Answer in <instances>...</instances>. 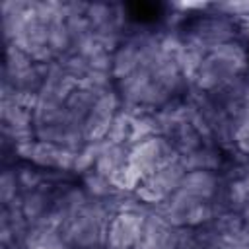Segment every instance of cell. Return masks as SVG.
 I'll return each mask as SVG.
<instances>
[{
    "mask_svg": "<svg viewBox=\"0 0 249 249\" xmlns=\"http://www.w3.org/2000/svg\"><path fill=\"white\" fill-rule=\"evenodd\" d=\"M249 62H247V51L239 41H231L226 45L216 47L214 51L206 53L195 78L193 86L198 91L210 93L226 84L241 78L247 74Z\"/></svg>",
    "mask_w": 249,
    "mask_h": 249,
    "instance_id": "6da1fadb",
    "label": "cell"
},
{
    "mask_svg": "<svg viewBox=\"0 0 249 249\" xmlns=\"http://www.w3.org/2000/svg\"><path fill=\"white\" fill-rule=\"evenodd\" d=\"M187 169L183 167V163L177 160L161 165L160 169H156L152 175L144 177L140 181V185L136 187V191L132 193L140 202H144L150 208H156L158 204H161L173 191L179 189L183 177H185Z\"/></svg>",
    "mask_w": 249,
    "mask_h": 249,
    "instance_id": "7a4b0ae2",
    "label": "cell"
},
{
    "mask_svg": "<svg viewBox=\"0 0 249 249\" xmlns=\"http://www.w3.org/2000/svg\"><path fill=\"white\" fill-rule=\"evenodd\" d=\"M177 158L179 156H177L175 148L171 146V142L160 134L130 146V152H128V163L132 167H136L144 177L152 175L156 169H160L161 165H165Z\"/></svg>",
    "mask_w": 249,
    "mask_h": 249,
    "instance_id": "3957f363",
    "label": "cell"
},
{
    "mask_svg": "<svg viewBox=\"0 0 249 249\" xmlns=\"http://www.w3.org/2000/svg\"><path fill=\"white\" fill-rule=\"evenodd\" d=\"M144 218L146 216L132 212L113 214L105 231V249H132L140 239Z\"/></svg>",
    "mask_w": 249,
    "mask_h": 249,
    "instance_id": "277c9868",
    "label": "cell"
},
{
    "mask_svg": "<svg viewBox=\"0 0 249 249\" xmlns=\"http://www.w3.org/2000/svg\"><path fill=\"white\" fill-rule=\"evenodd\" d=\"M222 183H224V177L222 173H216V171H187L179 189H183L185 193L200 198V200H208L212 202L220 189H222Z\"/></svg>",
    "mask_w": 249,
    "mask_h": 249,
    "instance_id": "5b68a950",
    "label": "cell"
},
{
    "mask_svg": "<svg viewBox=\"0 0 249 249\" xmlns=\"http://www.w3.org/2000/svg\"><path fill=\"white\" fill-rule=\"evenodd\" d=\"M171 231H173V228L152 208L144 218L140 239L132 249H163Z\"/></svg>",
    "mask_w": 249,
    "mask_h": 249,
    "instance_id": "8992f818",
    "label": "cell"
},
{
    "mask_svg": "<svg viewBox=\"0 0 249 249\" xmlns=\"http://www.w3.org/2000/svg\"><path fill=\"white\" fill-rule=\"evenodd\" d=\"M179 161L183 163V167L187 171H216V173H222V169H224L222 152H220L218 146H212V144H204L198 150H195L187 156H181Z\"/></svg>",
    "mask_w": 249,
    "mask_h": 249,
    "instance_id": "52a82bcc",
    "label": "cell"
},
{
    "mask_svg": "<svg viewBox=\"0 0 249 249\" xmlns=\"http://www.w3.org/2000/svg\"><path fill=\"white\" fill-rule=\"evenodd\" d=\"M128 152H130V146H126V144H111V142L105 140L103 148H101V152L97 156L93 171H97L99 175H103V177H107L111 181V177L128 163Z\"/></svg>",
    "mask_w": 249,
    "mask_h": 249,
    "instance_id": "ba28073f",
    "label": "cell"
},
{
    "mask_svg": "<svg viewBox=\"0 0 249 249\" xmlns=\"http://www.w3.org/2000/svg\"><path fill=\"white\" fill-rule=\"evenodd\" d=\"M105 93V91H103ZM101 93L99 91H93V89H89V88H86V86H78L72 93H70V97L66 99V111L70 113V117H72V121L76 123V124H80L82 128H84V121L88 119V115L91 113V109H93V105H95V101H97V97H99Z\"/></svg>",
    "mask_w": 249,
    "mask_h": 249,
    "instance_id": "9c48e42d",
    "label": "cell"
},
{
    "mask_svg": "<svg viewBox=\"0 0 249 249\" xmlns=\"http://www.w3.org/2000/svg\"><path fill=\"white\" fill-rule=\"evenodd\" d=\"M82 185H84V191L88 193L89 198H99V200H107V198H113L119 195V191L113 187V183L99 175L97 171H88L82 175Z\"/></svg>",
    "mask_w": 249,
    "mask_h": 249,
    "instance_id": "30bf717a",
    "label": "cell"
},
{
    "mask_svg": "<svg viewBox=\"0 0 249 249\" xmlns=\"http://www.w3.org/2000/svg\"><path fill=\"white\" fill-rule=\"evenodd\" d=\"M60 148L62 146L53 144V142L35 140L29 161L37 167H43V169H56L58 167V158H60Z\"/></svg>",
    "mask_w": 249,
    "mask_h": 249,
    "instance_id": "8fae6325",
    "label": "cell"
},
{
    "mask_svg": "<svg viewBox=\"0 0 249 249\" xmlns=\"http://www.w3.org/2000/svg\"><path fill=\"white\" fill-rule=\"evenodd\" d=\"M156 123L152 113H142V115H134L130 121V132H128V146H134L142 140H148L152 136H156Z\"/></svg>",
    "mask_w": 249,
    "mask_h": 249,
    "instance_id": "7c38bea8",
    "label": "cell"
},
{
    "mask_svg": "<svg viewBox=\"0 0 249 249\" xmlns=\"http://www.w3.org/2000/svg\"><path fill=\"white\" fill-rule=\"evenodd\" d=\"M103 142H105V140L84 144V146L76 152V161H74L72 173L84 175V173L91 171V169L95 167V161H97V156H99V152H101V148H103Z\"/></svg>",
    "mask_w": 249,
    "mask_h": 249,
    "instance_id": "4fadbf2b",
    "label": "cell"
},
{
    "mask_svg": "<svg viewBox=\"0 0 249 249\" xmlns=\"http://www.w3.org/2000/svg\"><path fill=\"white\" fill-rule=\"evenodd\" d=\"M130 121H132V115L126 113L124 109H119V113L113 117V121L109 124V130H107L105 140L111 142V144H126L128 146Z\"/></svg>",
    "mask_w": 249,
    "mask_h": 249,
    "instance_id": "5bb4252c",
    "label": "cell"
},
{
    "mask_svg": "<svg viewBox=\"0 0 249 249\" xmlns=\"http://www.w3.org/2000/svg\"><path fill=\"white\" fill-rule=\"evenodd\" d=\"M33 58L23 53L18 45H6V64H4V76H16L29 66H33Z\"/></svg>",
    "mask_w": 249,
    "mask_h": 249,
    "instance_id": "9a60e30c",
    "label": "cell"
},
{
    "mask_svg": "<svg viewBox=\"0 0 249 249\" xmlns=\"http://www.w3.org/2000/svg\"><path fill=\"white\" fill-rule=\"evenodd\" d=\"M56 62L62 66V70L66 72V74H70L72 78H76L78 82H82L88 74H89V60L88 58H84L82 54H78V53H68V54H64V56H60V58H56Z\"/></svg>",
    "mask_w": 249,
    "mask_h": 249,
    "instance_id": "2e32d148",
    "label": "cell"
},
{
    "mask_svg": "<svg viewBox=\"0 0 249 249\" xmlns=\"http://www.w3.org/2000/svg\"><path fill=\"white\" fill-rule=\"evenodd\" d=\"M19 195H21V191H19L16 169H4V173L0 177V200H2V206H8Z\"/></svg>",
    "mask_w": 249,
    "mask_h": 249,
    "instance_id": "e0dca14e",
    "label": "cell"
},
{
    "mask_svg": "<svg viewBox=\"0 0 249 249\" xmlns=\"http://www.w3.org/2000/svg\"><path fill=\"white\" fill-rule=\"evenodd\" d=\"M18 173V183H19V191L21 195L23 193H29V191H35L39 189L45 181H47V175H43L41 171L29 167V165H23V167H18L16 169Z\"/></svg>",
    "mask_w": 249,
    "mask_h": 249,
    "instance_id": "ac0fdd59",
    "label": "cell"
},
{
    "mask_svg": "<svg viewBox=\"0 0 249 249\" xmlns=\"http://www.w3.org/2000/svg\"><path fill=\"white\" fill-rule=\"evenodd\" d=\"M233 150H235V154H239L243 158H249V126H245V128L235 132V136H233Z\"/></svg>",
    "mask_w": 249,
    "mask_h": 249,
    "instance_id": "d6986e66",
    "label": "cell"
},
{
    "mask_svg": "<svg viewBox=\"0 0 249 249\" xmlns=\"http://www.w3.org/2000/svg\"><path fill=\"white\" fill-rule=\"evenodd\" d=\"M235 27H237V37L249 43V16L237 18L235 19Z\"/></svg>",
    "mask_w": 249,
    "mask_h": 249,
    "instance_id": "ffe728a7",
    "label": "cell"
},
{
    "mask_svg": "<svg viewBox=\"0 0 249 249\" xmlns=\"http://www.w3.org/2000/svg\"><path fill=\"white\" fill-rule=\"evenodd\" d=\"M239 216H241V220H243V224H247V226H249V198H247V202H245V206H243V210L239 212Z\"/></svg>",
    "mask_w": 249,
    "mask_h": 249,
    "instance_id": "44dd1931",
    "label": "cell"
}]
</instances>
